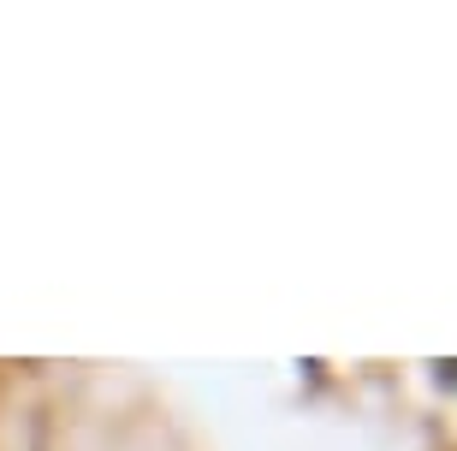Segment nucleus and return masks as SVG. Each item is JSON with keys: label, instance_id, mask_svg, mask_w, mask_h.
<instances>
[{"label": "nucleus", "instance_id": "obj_1", "mask_svg": "<svg viewBox=\"0 0 457 451\" xmlns=\"http://www.w3.org/2000/svg\"><path fill=\"white\" fill-rule=\"evenodd\" d=\"M445 386H457V363H445Z\"/></svg>", "mask_w": 457, "mask_h": 451}]
</instances>
